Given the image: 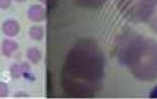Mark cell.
<instances>
[{"label": "cell", "instance_id": "cell-1", "mask_svg": "<svg viewBox=\"0 0 157 99\" xmlns=\"http://www.w3.org/2000/svg\"><path fill=\"white\" fill-rule=\"evenodd\" d=\"M104 58L92 39H81L68 51L61 72V86L71 97H90L102 87Z\"/></svg>", "mask_w": 157, "mask_h": 99}, {"label": "cell", "instance_id": "cell-2", "mask_svg": "<svg viewBox=\"0 0 157 99\" xmlns=\"http://www.w3.org/2000/svg\"><path fill=\"white\" fill-rule=\"evenodd\" d=\"M118 59L139 80L152 81L157 78V43L150 38L125 35L118 48Z\"/></svg>", "mask_w": 157, "mask_h": 99}, {"label": "cell", "instance_id": "cell-3", "mask_svg": "<svg viewBox=\"0 0 157 99\" xmlns=\"http://www.w3.org/2000/svg\"><path fill=\"white\" fill-rule=\"evenodd\" d=\"M117 3L122 14L129 20L147 22L155 0H117Z\"/></svg>", "mask_w": 157, "mask_h": 99}, {"label": "cell", "instance_id": "cell-4", "mask_svg": "<svg viewBox=\"0 0 157 99\" xmlns=\"http://www.w3.org/2000/svg\"><path fill=\"white\" fill-rule=\"evenodd\" d=\"M19 30H20V27H19L18 22L13 20V19L6 20L2 24V31L6 36L9 37L16 36L19 33Z\"/></svg>", "mask_w": 157, "mask_h": 99}, {"label": "cell", "instance_id": "cell-5", "mask_svg": "<svg viewBox=\"0 0 157 99\" xmlns=\"http://www.w3.org/2000/svg\"><path fill=\"white\" fill-rule=\"evenodd\" d=\"M27 16L33 22H40L44 18V10L40 5H32L27 11Z\"/></svg>", "mask_w": 157, "mask_h": 99}, {"label": "cell", "instance_id": "cell-6", "mask_svg": "<svg viewBox=\"0 0 157 99\" xmlns=\"http://www.w3.org/2000/svg\"><path fill=\"white\" fill-rule=\"evenodd\" d=\"M2 53L6 57H11L18 49V44L12 40H4L2 43Z\"/></svg>", "mask_w": 157, "mask_h": 99}, {"label": "cell", "instance_id": "cell-7", "mask_svg": "<svg viewBox=\"0 0 157 99\" xmlns=\"http://www.w3.org/2000/svg\"><path fill=\"white\" fill-rule=\"evenodd\" d=\"M79 5L88 8H98L104 4L106 0H75Z\"/></svg>", "mask_w": 157, "mask_h": 99}, {"label": "cell", "instance_id": "cell-8", "mask_svg": "<svg viewBox=\"0 0 157 99\" xmlns=\"http://www.w3.org/2000/svg\"><path fill=\"white\" fill-rule=\"evenodd\" d=\"M147 22L149 23L150 28L154 32L157 33V0H155V3H154V6H153L152 12L150 14V16H149Z\"/></svg>", "mask_w": 157, "mask_h": 99}, {"label": "cell", "instance_id": "cell-9", "mask_svg": "<svg viewBox=\"0 0 157 99\" xmlns=\"http://www.w3.org/2000/svg\"><path fill=\"white\" fill-rule=\"evenodd\" d=\"M27 58L33 64H36L39 62L41 59V52L39 51V49L36 47L29 48L27 50Z\"/></svg>", "mask_w": 157, "mask_h": 99}, {"label": "cell", "instance_id": "cell-10", "mask_svg": "<svg viewBox=\"0 0 157 99\" xmlns=\"http://www.w3.org/2000/svg\"><path fill=\"white\" fill-rule=\"evenodd\" d=\"M29 35L33 40L40 41L43 38V28L40 26H33L29 30Z\"/></svg>", "mask_w": 157, "mask_h": 99}, {"label": "cell", "instance_id": "cell-11", "mask_svg": "<svg viewBox=\"0 0 157 99\" xmlns=\"http://www.w3.org/2000/svg\"><path fill=\"white\" fill-rule=\"evenodd\" d=\"M10 73L13 78H20L22 76L20 65H19V64H13L10 68Z\"/></svg>", "mask_w": 157, "mask_h": 99}, {"label": "cell", "instance_id": "cell-12", "mask_svg": "<svg viewBox=\"0 0 157 99\" xmlns=\"http://www.w3.org/2000/svg\"><path fill=\"white\" fill-rule=\"evenodd\" d=\"M8 91V85L4 82H0V97H6Z\"/></svg>", "mask_w": 157, "mask_h": 99}, {"label": "cell", "instance_id": "cell-13", "mask_svg": "<svg viewBox=\"0 0 157 99\" xmlns=\"http://www.w3.org/2000/svg\"><path fill=\"white\" fill-rule=\"evenodd\" d=\"M40 1L45 3L49 7V9H53L56 5V0H40Z\"/></svg>", "mask_w": 157, "mask_h": 99}, {"label": "cell", "instance_id": "cell-14", "mask_svg": "<svg viewBox=\"0 0 157 99\" xmlns=\"http://www.w3.org/2000/svg\"><path fill=\"white\" fill-rule=\"evenodd\" d=\"M11 4V0H0V9H7Z\"/></svg>", "mask_w": 157, "mask_h": 99}, {"label": "cell", "instance_id": "cell-15", "mask_svg": "<svg viewBox=\"0 0 157 99\" xmlns=\"http://www.w3.org/2000/svg\"><path fill=\"white\" fill-rule=\"evenodd\" d=\"M150 97H151V98H157V86H156L155 88L151 91V93H150Z\"/></svg>", "mask_w": 157, "mask_h": 99}, {"label": "cell", "instance_id": "cell-16", "mask_svg": "<svg viewBox=\"0 0 157 99\" xmlns=\"http://www.w3.org/2000/svg\"><path fill=\"white\" fill-rule=\"evenodd\" d=\"M14 97H29V95L27 93L20 92V93H16V94H15Z\"/></svg>", "mask_w": 157, "mask_h": 99}, {"label": "cell", "instance_id": "cell-17", "mask_svg": "<svg viewBox=\"0 0 157 99\" xmlns=\"http://www.w3.org/2000/svg\"><path fill=\"white\" fill-rule=\"evenodd\" d=\"M15 1H16V2H19V3H21V2H24L25 0H15Z\"/></svg>", "mask_w": 157, "mask_h": 99}]
</instances>
